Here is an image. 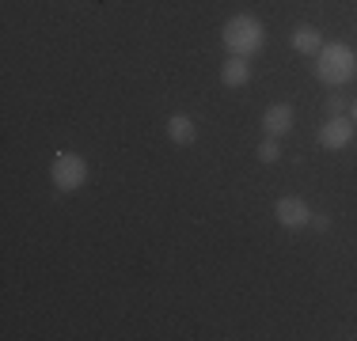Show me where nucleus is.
<instances>
[{
  "label": "nucleus",
  "instance_id": "nucleus-1",
  "mask_svg": "<svg viewBox=\"0 0 357 341\" xmlns=\"http://www.w3.org/2000/svg\"><path fill=\"white\" fill-rule=\"evenodd\" d=\"M220 42H225V49L232 57H255L262 46H266V27L248 12L232 15V19L225 23V31H220Z\"/></svg>",
  "mask_w": 357,
  "mask_h": 341
},
{
  "label": "nucleus",
  "instance_id": "nucleus-2",
  "mask_svg": "<svg viewBox=\"0 0 357 341\" xmlns=\"http://www.w3.org/2000/svg\"><path fill=\"white\" fill-rule=\"evenodd\" d=\"M316 76L327 88H346L357 76V57L346 42H327L316 54Z\"/></svg>",
  "mask_w": 357,
  "mask_h": 341
},
{
  "label": "nucleus",
  "instance_id": "nucleus-3",
  "mask_svg": "<svg viewBox=\"0 0 357 341\" xmlns=\"http://www.w3.org/2000/svg\"><path fill=\"white\" fill-rule=\"evenodd\" d=\"M50 182H54V190H61V193L80 190V186L88 182V164H84L76 152H61V156L50 164Z\"/></svg>",
  "mask_w": 357,
  "mask_h": 341
},
{
  "label": "nucleus",
  "instance_id": "nucleus-4",
  "mask_svg": "<svg viewBox=\"0 0 357 341\" xmlns=\"http://www.w3.org/2000/svg\"><path fill=\"white\" fill-rule=\"evenodd\" d=\"M354 141V118H342V114H331L327 122L319 125V144L327 152H338Z\"/></svg>",
  "mask_w": 357,
  "mask_h": 341
},
{
  "label": "nucleus",
  "instance_id": "nucleus-5",
  "mask_svg": "<svg viewBox=\"0 0 357 341\" xmlns=\"http://www.w3.org/2000/svg\"><path fill=\"white\" fill-rule=\"evenodd\" d=\"M274 216H278V224L282 228H304V224H312V209H308V201L304 198H282L274 205Z\"/></svg>",
  "mask_w": 357,
  "mask_h": 341
},
{
  "label": "nucleus",
  "instance_id": "nucleus-6",
  "mask_svg": "<svg viewBox=\"0 0 357 341\" xmlns=\"http://www.w3.org/2000/svg\"><path fill=\"white\" fill-rule=\"evenodd\" d=\"M262 129H266V136H285L289 129H293V106H289V102L266 106V114H262Z\"/></svg>",
  "mask_w": 357,
  "mask_h": 341
},
{
  "label": "nucleus",
  "instance_id": "nucleus-7",
  "mask_svg": "<svg viewBox=\"0 0 357 341\" xmlns=\"http://www.w3.org/2000/svg\"><path fill=\"white\" fill-rule=\"evenodd\" d=\"M251 80V68H248V57H228L225 65H220V84L225 88H243V84Z\"/></svg>",
  "mask_w": 357,
  "mask_h": 341
},
{
  "label": "nucleus",
  "instance_id": "nucleus-8",
  "mask_svg": "<svg viewBox=\"0 0 357 341\" xmlns=\"http://www.w3.org/2000/svg\"><path fill=\"white\" fill-rule=\"evenodd\" d=\"M293 49H296V54H304V57H316L323 49V34L316 27H308V23H301V27L293 31Z\"/></svg>",
  "mask_w": 357,
  "mask_h": 341
},
{
  "label": "nucleus",
  "instance_id": "nucleus-9",
  "mask_svg": "<svg viewBox=\"0 0 357 341\" xmlns=\"http://www.w3.org/2000/svg\"><path fill=\"white\" fill-rule=\"evenodd\" d=\"M167 136H172L175 144H194L198 141V125H194L186 114H172L167 118Z\"/></svg>",
  "mask_w": 357,
  "mask_h": 341
},
{
  "label": "nucleus",
  "instance_id": "nucleus-10",
  "mask_svg": "<svg viewBox=\"0 0 357 341\" xmlns=\"http://www.w3.org/2000/svg\"><path fill=\"white\" fill-rule=\"evenodd\" d=\"M278 156H282V148H278V141H274V136L259 144V159H262V164H274Z\"/></svg>",
  "mask_w": 357,
  "mask_h": 341
},
{
  "label": "nucleus",
  "instance_id": "nucleus-11",
  "mask_svg": "<svg viewBox=\"0 0 357 341\" xmlns=\"http://www.w3.org/2000/svg\"><path fill=\"white\" fill-rule=\"evenodd\" d=\"M327 110H331V114H342V110H346V95H338V91H335V95L327 99Z\"/></svg>",
  "mask_w": 357,
  "mask_h": 341
},
{
  "label": "nucleus",
  "instance_id": "nucleus-12",
  "mask_svg": "<svg viewBox=\"0 0 357 341\" xmlns=\"http://www.w3.org/2000/svg\"><path fill=\"white\" fill-rule=\"evenodd\" d=\"M312 228H319V232H327V228H331V220H327V216H312Z\"/></svg>",
  "mask_w": 357,
  "mask_h": 341
},
{
  "label": "nucleus",
  "instance_id": "nucleus-13",
  "mask_svg": "<svg viewBox=\"0 0 357 341\" xmlns=\"http://www.w3.org/2000/svg\"><path fill=\"white\" fill-rule=\"evenodd\" d=\"M350 118H354V122H357V99H354V106H350Z\"/></svg>",
  "mask_w": 357,
  "mask_h": 341
}]
</instances>
